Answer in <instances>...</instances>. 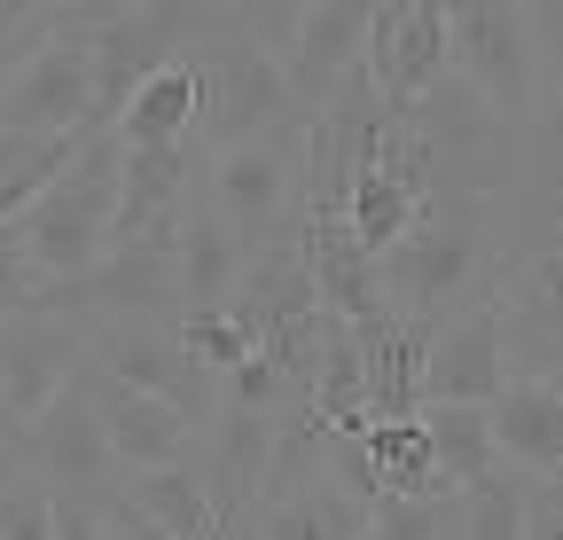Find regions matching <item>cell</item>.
<instances>
[{
    "mask_svg": "<svg viewBox=\"0 0 563 540\" xmlns=\"http://www.w3.org/2000/svg\"><path fill=\"white\" fill-rule=\"evenodd\" d=\"M501 205L493 196H431L407 235L376 258V290L391 321L415 329H446L470 306H485L509 275V243H501Z\"/></svg>",
    "mask_w": 563,
    "mask_h": 540,
    "instance_id": "cell-1",
    "label": "cell"
},
{
    "mask_svg": "<svg viewBox=\"0 0 563 540\" xmlns=\"http://www.w3.org/2000/svg\"><path fill=\"white\" fill-rule=\"evenodd\" d=\"M118 165H125V142L110 125H87L79 150H70V165L24 205L16 235H24V258L40 290L55 283H79L87 266L110 251V205H118Z\"/></svg>",
    "mask_w": 563,
    "mask_h": 540,
    "instance_id": "cell-2",
    "label": "cell"
},
{
    "mask_svg": "<svg viewBox=\"0 0 563 540\" xmlns=\"http://www.w3.org/2000/svg\"><path fill=\"white\" fill-rule=\"evenodd\" d=\"M188 55H196V150L203 157L266 142V133H282L298 118L290 79H282V63L243 32V9H211V24Z\"/></svg>",
    "mask_w": 563,
    "mask_h": 540,
    "instance_id": "cell-3",
    "label": "cell"
},
{
    "mask_svg": "<svg viewBox=\"0 0 563 540\" xmlns=\"http://www.w3.org/2000/svg\"><path fill=\"white\" fill-rule=\"evenodd\" d=\"M548 55L555 47H540V9H517V0H454L446 9V71L509 133H525L548 110Z\"/></svg>",
    "mask_w": 563,
    "mask_h": 540,
    "instance_id": "cell-4",
    "label": "cell"
},
{
    "mask_svg": "<svg viewBox=\"0 0 563 540\" xmlns=\"http://www.w3.org/2000/svg\"><path fill=\"white\" fill-rule=\"evenodd\" d=\"M196 205L243 243V258L290 243V228H298V118L282 133H266V142L203 157L196 165Z\"/></svg>",
    "mask_w": 563,
    "mask_h": 540,
    "instance_id": "cell-5",
    "label": "cell"
},
{
    "mask_svg": "<svg viewBox=\"0 0 563 540\" xmlns=\"http://www.w3.org/2000/svg\"><path fill=\"white\" fill-rule=\"evenodd\" d=\"M63 24L79 32L87 71H95V125H110L157 63H173L203 40L211 9H165V0L157 9H63Z\"/></svg>",
    "mask_w": 563,
    "mask_h": 540,
    "instance_id": "cell-6",
    "label": "cell"
},
{
    "mask_svg": "<svg viewBox=\"0 0 563 540\" xmlns=\"http://www.w3.org/2000/svg\"><path fill=\"white\" fill-rule=\"evenodd\" d=\"M47 40L0 79V133H24V142H79L95 125V71L79 32L63 24V9H47Z\"/></svg>",
    "mask_w": 563,
    "mask_h": 540,
    "instance_id": "cell-7",
    "label": "cell"
},
{
    "mask_svg": "<svg viewBox=\"0 0 563 540\" xmlns=\"http://www.w3.org/2000/svg\"><path fill=\"white\" fill-rule=\"evenodd\" d=\"M87 361L125 384V392H150L165 399V408L203 439V423L220 416V384H211L188 353H180V337L173 321H87Z\"/></svg>",
    "mask_w": 563,
    "mask_h": 540,
    "instance_id": "cell-8",
    "label": "cell"
},
{
    "mask_svg": "<svg viewBox=\"0 0 563 540\" xmlns=\"http://www.w3.org/2000/svg\"><path fill=\"white\" fill-rule=\"evenodd\" d=\"M361 71L384 102V118H407L422 95L446 79V0H376Z\"/></svg>",
    "mask_w": 563,
    "mask_h": 540,
    "instance_id": "cell-9",
    "label": "cell"
},
{
    "mask_svg": "<svg viewBox=\"0 0 563 540\" xmlns=\"http://www.w3.org/2000/svg\"><path fill=\"white\" fill-rule=\"evenodd\" d=\"M493 329H501V376L563 368V258L555 251H509V275L493 290Z\"/></svg>",
    "mask_w": 563,
    "mask_h": 540,
    "instance_id": "cell-10",
    "label": "cell"
},
{
    "mask_svg": "<svg viewBox=\"0 0 563 540\" xmlns=\"http://www.w3.org/2000/svg\"><path fill=\"white\" fill-rule=\"evenodd\" d=\"M24 478H40L47 494H110V478H118V462H110V447H102V423H95V399H87V361H79V376H70L47 408H40V423L24 431Z\"/></svg>",
    "mask_w": 563,
    "mask_h": 540,
    "instance_id": "cell-11",
    "label": "cell"
},
{
    "mask_svg": "<svg viewBox=\"0 0 563 540\" xmlns=\"http://www.w3.org/2000/svg\"><path fill=\"white\" fill-rule=\"evenodd\" d=\"M87 361V329L79 321H55V313H9L0 321V416L16 431L40 423V408L79 376Z\"/></svg>",
    "mask_w": 563,
    "mask_h": 540,
    "instance_id": "cell-12",
    "label": "cell"
},
{
    "mask_svg": "<svg viewBox=\"0 0 563 540\" xmlns=\"http://www.w3.org/2000/svg\"><path fill=\"white\" fill-rule=\"evenodd\" d=\"M87 399H95V423H102V447H110V462H118V478H133V470H173V462H188L196 431L165 408V399L110 384L95 361H87Z\"/></svg>",
    "mask_w": 563,
    "mask_h": 540,
    "instance_id": "cell-13",
    "label": "cell"
},
{
    "mask_svg": "<svg viewBox=\"0 0 563 540\" xmlns=\"http://www.w3.org/2000/svg\"><path fill=\"white\" fill-rule=\"evenodd\" d=\"M501 329H493V298L470 306L462 321L431 329V353H422V408H485L501 392Z\"/></svg>",
    "mask_w": 563,
    "mask_h": 540,
    "instance_id": "cell-14",
    "label": "cell"
},
{
    "mask_svg": "<svg viewBox=\"0 0 563 540\" xmlns=\"http://www.w3.org/2000/svg\"><path fill=\"white\" fill-rule=\"evenodd\" d=\"M485 431H493V454L501 462L555 486V470H563V384L555 376H509L485 399Z\"/></svg>",
    "mask_w": 563,
    "mask_h": 540,
    "instance_id": "cell-15",
    "label": "cell"
},
{
    "mask_svg": "<svg viewBox=\"0 0 563 540\" xmlns=\"http://www.w3.org/2000/svg\"><path fill=\"white\" fill-rule=\"evenodd\" d=\"M196 142H173V150H125L118 165V205H110V251L118 243H141L188 212V180H196Z\"/></svg>",
    "mask_w": 563,
    "mask_h": 540,
    "instance_id": "cell-16",
    "label": "cell"
},
{
    "mask_svg": "<svg viewBox=\"0 0 563 540\" xmlns=\"http://www.w3.org/2000/svg\"><path fill=\"white\" fill-rule=\"evenodd\" d=\"M352 345H361V408H368V423L422 416V353H431V329L384 313L368 329H352Z\"/></svg>",
    "mask_w": 563,
    "mask_h": 540,
    "instance_id": "cell-17",
    "label": "cell"
},
{
    "mask_svg": "<svg viewBox=\"0 0 563 540\" xmlns=\"http://www.w3.org/2000/svg\"><path fill=\"white\" fill-rule=\"evenodd\" d=\"M110 133H118L125 150H173V142H196V55L157 63V71L125 95V110L110 118Z\"/></svg>",
    "mask_w": 563,
    "mask_h": 540,
    "instance_id": "cell-18",
    "label": "cell"
},
{
    "mask_svg": "<svg viewBox=\"0 0 563 540\" xmlns=\"http://www.w3.org/2000/svg\"><path fill=\"white\" fill-rule=\"evenodd\" d=\"M243 243L211 220L196 196H188V212H180V235H173V283H180V313H203V306H228L235 283H243Z\"/></svg>",
    "mask_w": 563,
    "mask_h": 540,
    "instance_id": "cell-19",
    "label": "cell"
},
{
    "mask_svg": "<svg viewBox=\"0 0 563 540\" xmlns=\"http://www.w3.org/2000/svg\"><path fill=\"white\" fill-rule=\"evenodd\" d=\"M228 313H235V329L251 337V345H266V337H274V329H290V321H306V313H313V290H306L298 251H290V243L258 251V258L243 266V283H235Z\"/></svg>",
    "mask_w": 563,
    "mask_h": 540,
    "instance_id": "cell-20",
    "label": "cell"
},
{
    "mask_svg": "<svg viewBox=\"0 0 563 540\" xmlns=\"http://www.w3.org/2000/svg\"><path fill=\"white\" fill-rule=\"evenodd\" d=\"M118 502L125 509H141L165 540H211V494H203V478H196V462H173V470H133V478L118 486Z\"/></svg>",
    "mask_w": 563,
    "mask_h": 540,
    "instance_id": "cell-21",
    "label": "cell"
},
{
    "mask_svg": "<svg viewBox=\"0 0 563 540\" xmlns=\"http://www.w3.org/2000/svg\"><path fill=\"white\" fill-rule=\"evenodd\" d=\"M422 431H431V462H439L446 494H470L485 478H501V454H493L485 408H422Z\"/></svg>",
    "mask_w": 563,
    "mask_h": 540,
    "instance_id": "cell-22",
    "label": "cell"
},
{
    "mask_svg": "<svg viewBox=\"0 0 563 540\" xmlns=\"http://www.w3.org/2000/svg\"><path fill=\"white\" fill-rule=\"evenodd\" d=\"M361 532H368V502H352L336 486H306L258 509V540H361Z\"/></svg>",
    "mask_w": 563,
    "mask_h": 540,
    "instance_id": "cell-23",
    "label": "cell"
},
{
    "mask_svg": "<svg viewBox=\"0 0 563 540\" xmlns=\"http://www.w3.org/2000/svg\"><path fill=\"white\" fill-rule=\"evenodd\" d=\"M173 337H180V353L220 384L228 368H243L251 361V337L235 329V313L228 306H203V313H173Z\"/></svg>",
    "mask_w": 563,
    "mask_h": 540,
    "instance_id": "cell-24",
    "label": "cell"
},
{
    "mask_svg": "<svg viewBox=\"0 0 563 540\" xmlns=\"http://www.w3.org/2000/svg\"><path fill=\"white\" fill-rule=\"evenodd\" d=\"M0 540H55V494L40 478L0 486Z\"/></svg>",
    "mask_w": 563,
    "mask_h": 540,
    "instance_id": "cell-25",
    "label": "cell"
},
{
    "mask_svg": "<svg viewBox=\"0 0 563 540\" xmlns=\"http://www.w3.org/2000/svg\"><path fill=\"white\" fill-rule=\"evenodd\" d=\"M32 298H40V275H32L24 235H16V220H9V228H0V321H9V313H32Z\"/></svg>",
    "mask_w": 563,
    "mask_h": 540,
    "instance_id": "cell-26",
    "label": "cell"
},
{
    "mask_svg": "<svg viewBox=\"0 0 563 540\" xmlns=\"http://www.w3.org/2000/svg\"><path fill=\"white\" fill-rule=\"evenodd\" d=\"M517 540H563V494H555V486H525Z\"/></svg>",
    "mask_w": 563,
    "mask_h": 540,
    "instance_id": "cell-27",
    "label": "cell"
},
{
    "mask_svg": "<svg viewBox=\"0 0 563 540\" xmlns=\"http://www.w3.org/2000/svg\"><path fill=\"white\" fill-rule=\"evenodd\" d=\"M16 478H24V462H16L9 447H0V486H16Z\"/></svg>",
    "mask_w": 563,
    "mask_h": 540,
    "instance_id": "cell-28",
    "label": "cell"
},
{
    "mask_svg": "<svg viewBox=\"0 0 563 540\" xmlns=\"http://www.w3.org/2000/svg\"><path fill=\"white\" fill-rule=\"evenodd\" d=\"M361 540H376V532H361Z\"/></svg>",
    "mask_w": 563,
    "mask_h": 540,
    "instance_id": "cell-29",
    "label": "cell"
}]
</instances>
